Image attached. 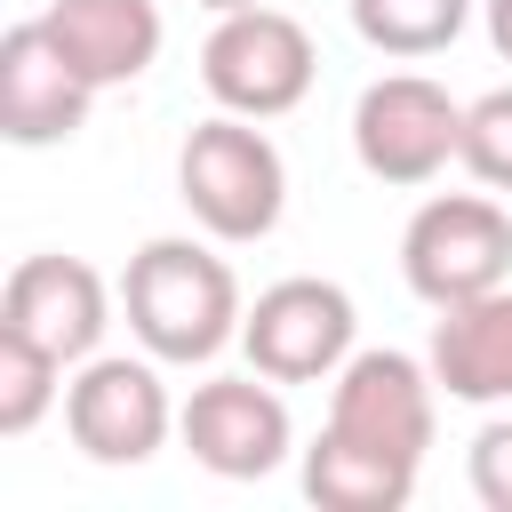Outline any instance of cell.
<instances>
[{"instance_id": "1", "label": "cell", "mask_w": 512, "mask_h": 512, "mask_svg": "<svg viewBox=\"0 0 512 512\" xmlns=\"http://www.w3.org/2000/svg\"><path fill=\"white\" fill-rule=\"evenodd\" d=\"M120 312H128V336L160 360V368H208L224 344H240V280L216 248L200 240H144L120 272Z\"/></svg>"}, {"instance_id": "2", "label": "cell", "mask_w": 512, "mask_h": 512, "mask_svg": "<svg viewBox=\"0 0 512 512\" xmlns=\"http://www.w3.org/2000/svg\"><path fill=\"white\" fill-rule=\"evenodd\" d=\"M176 200L192 208V224L224 248H248L280 224L288 208V160L280 144L264 136V120H240V112H216L184 136L176 152Z\"/></svg>"}, {"instance_id": "3", "label": "cell", "mask_w": 512, "mask_h": 512, "mask_svg": "<svg viewBox=\"0 0 512 512\" xmlns=\"http://www.w3.org/2000/svg\"><path fill=\"white\" fill-rule=\"evenodd\" d=\"M312 72H320L312 32L288 8H272V0L216 16V32L200 40V88L216 96V112H240V120L296 112L312 96Z\"/></svg>"}, {"instance_id": "4", "label": "cell", "mask_w": 512, "mask_h": 512, "mask_svg": "<svg viewBox=\"0 0 512 512\" xmlns=\"http://www.w3.org/2000/svg\"><path fill=\"white\" fill-rule=\"evenodd\" d=\"M400 280L448 312L512 280V208L488 192H432L400 232Z\"/></svg>"}, {"instance_id": "5", "label": "cell", "mask_w": 512, "mask_h": 512, "mask_svg": "<svg viewBox=\"0 0 512 512\" xmlns=\"http://www.w3.org/2000/svg\"><path fill=\"white\" fill-rule=\"evenodd\" d=\"M360 312H352V296L336 288V280H320V272H288V280H272L256 304H248V320H240V352H248V368L256 376H272V384H328L360 344Z\"/></svg>"}, {"instance_id": "6", "label": "cell", "mask_w": 512, "mask_h": 512, "mask_svg": "<svg viewBox=\"0 0 512 512\" xmlns=\"http://www.w3.org/2000/svg\"><path fill=\"white\" fill-rule=\"evenodd\" d=\"M64 432L88 464H152L176 432V400L160 384V360H128V352H96L72 368L64 384Z\"/></svg>"}, {"instance_id": "7", "label": "cell", "mask_w": 512, "mask_h": 512, "mask_svg": "<svg viewBox=\"0 0 512 512\" xmlns=\"http://www.w3.org/2000/svg\"><path fill=\"white\" fill-rule=\"evenodd\" d=\"M352 152L376 184H432L464 160V104L424 72H384L352 104Z\"/></svg>"}, {"instance_id": "8", "label": "cell", "mask_w": 512, "mask_h": 512, "mask_svg": "<svg viewBox=\"0 0 512 512\" xmlns=\"http://www.w3.org/2000/svg\"><path fill=\"white\" fill-rule=\"evenodd\" d=\"M432 416H440V376L416 352L368 344L328 376V432H344L360 448H384L416 472H424V448H432Z\"/></svg>"}, {"instance_id": "9", "label": "cell", "mask_w": 512, "mask_h": 512, "mask_svg": "<svg viewBox=\"0 0 512 512\" xmlns=\"http://www.w3.org/2000/svg\"><path fill=\"white\" fill-rule=\"evenodd\" d=\"M176 440H184L192 464L216 472V480H264V472L288 464L296 424H288L280 384L248 368V376H208V384H192V400L176 408Z\"/></svg>"}, {"instance_id": "10", "label": "cell", "mask_w": 512, "mask_h": 512, "mask_svg": "<svg viewBox=\"0 0 512 512\" xmlns=\"http://www.w3.org/2000/svg\"><path fill=\"white\" fill-rule=\"evenodd\" d=\"M104 88L56 48L48 16H24L0 32V136L16 152H40V144H72L88 128V104Z\"/></svg>"}, {"instance_id": "11", "label": "cell", "mask_w": 512, "mask_h": 512, "mask_svg": "<svg viewBox=\"0 0 512 512\" xmlns=\"http://www.w3.org/2000/svg\"><path fill=\"white\" fill-rule=\"evenodd\" d=\"M0 328L32 336V344H48L64 368H80V360L104 352L112 288H104V272L80 264V256H56V248H48V256H24V264L8 272V288H0Z\"/></svg>"}, {"instance_id": "12", "label": "cell", "mask_w": 512, "mask_h": 512, "mask_svg": "<svg viewBox=\"0 0 512 512\" xmlns=\"http://www.w3.org/2000/svg\"><path fill=\"white\" fill-rule=\"evenodd\" d=\"M432 376L464 408H512V280L432 320Z\"/></svg>"}, {"instance_id": "13", "label": "cell", "mask_w": 512, "mask_h": 512, "mask_svg": "<svg viewBox=\"0 0 512 512\" xmlns=\"http://www.w3.org/2000/svg\"><path fill=\"white\" fill-rule=\"evenodd\" d=\"M40 16H48V32H56V48H64L96 88L144 80V72L160 64V40H168V24H160L152 0H48Z\"/></svg>"}, {"instance_id": "14", "label": "cell", "mask_w": 512, "mask_h": 512, "mask_svg": "<svg viewBox=\"0 0 512 512\" xmlns=\"http://www.w3.org/2000/svg\"><path fill=\"white\" fill-rule=\"evenodd\" d=\"M304 496L320 512H400L416 496V464H400L384 448H360V440L320 424V440L304 448Z\"/></svg>"}, {"instance_id": "15", "label": "cell", "mask_w": 512, "mask_h": 512, "mask_svg": "<svg viewBox=\"0 0 512 512\" xmlns=\"http://www.w3.org/2000/svg\"><path fill=\"white\" fill-rule=\"evenodd\" d=\"M472 8H480V0H352V32H360L376 56L416 64V56L456 48V32L472 24Z\"/></svg>"}, {"instance_id": "16", "label": "cell", "mask_w": 512, "mask_h": 512, "mask_svg": "<svg viewBox=\"0 0 512 512\" xmlns=\"http://www.w3.org/2000/svg\"><path fill=\"white\" fill-rule=\"evenodd\" d=\"M64 384H72V368H64L48 344L0 328V432H8V440H24V432L64 400Z\"/></svg>"}, {"instance_id": "17", "label": "cell", "mask_w": 512, "mask_h": 512, "mask_svg": "<svg viewBox=\"0 0 512 512\" xmlns=\"http://www.w3.org/2000/svg\"><path fill=\"white\" fill-rule=\"evenodd\" d=\"M464 168L488 192H512V88H488L464 104Z\"/></svg>"}, {"instance_id": "18", "label": "cell", "mask_w": 512, "mask_h": 512, "mask_svg": "<svg viewBox=\"0 0 512 512\" xmlns=\"http://www.w3.org/2000/svg\"><path fill=\"white\" fill-rule=\"evenodd\" d=\"M464 472H472V496H480L488 512H512V408H504V416H488V424L472 432Z\"/></svg>"}, {"instance_id": "19", "label": "cell", "mask_w": 512, "mask_h": 512, "mask_svg": "<svg viewBox=\"0 0 512 512\" xmlns=\"http://www.w3.org/2000/svg\"><path fill=\"white\" fill-rule=\"evenodd\" d=\"M480 16H488V48L512 64V0H480Z\"/></svg>"}, {"instance_id": "20", "label": "cell", "mask_w": 512, "mask_h": 512, "mask_svg": "<svg viewBox=\"0 0 512 512\" xmlns=\"http://www.w3.org/2000/svg\"><path fill=\"white\" fill-rule=\"evenodd\" d=\"M208 16H232V8H256V0H200Z\"/></svg>"}]
</instances>
